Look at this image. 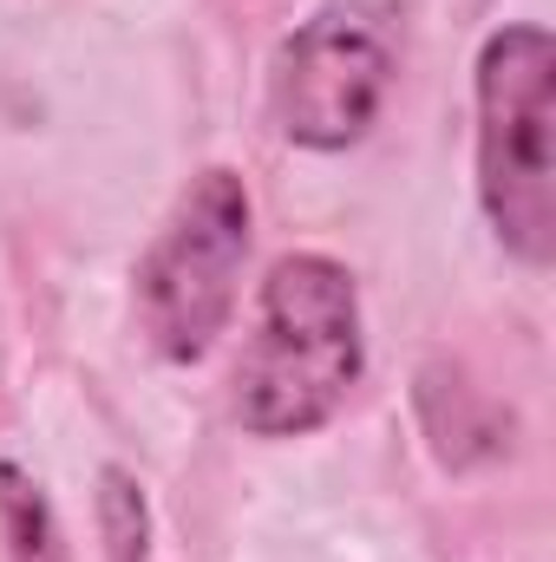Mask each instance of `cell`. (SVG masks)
Listing matches in <instances>:
<instances>
[{"instance_id":"obj_3","label":"cell","mask_w":556,"mask_h":562,"mask_svg":"<svg viewBox=\"0 0 556 562\" xmlns=\"http://www.w3.org/2000/svg\"><path fill=\"white\" fill-rule=\"evenodd\" d=\"M243 262H249V190L236 170L210 164L203 177H190L170 223L138 262L144 340L177 367L203 360L236 314Z\"/></svg>"},{"instance_id":"obj_5","label":"cell","mask_w":556,"mask_h":562,"mask_svg":"<svg viewBox=\"0 0 556 562\" xmlns=\"http://www.w3.org/2000/svg\"><path fill=\"white\" fill-rule=\"evenodd\" d=\"M0 530H7V562H73L59 543L53 504L40 497V484L0 458Z\"/></svg>"},{"instance_id":"obj_4","label":"cell","mask_w":556,"mask_h":562,"mask_svg":"<svg viewBox=\"0 0 556 562\" xmlns=\"http://www.w3.org/2000/svg\"><path fill=\"white\" fill-rule=\"evenodd\" d=\"M400 72V7L334 0L294 26L269 72V112L301 150H347L374 132L387 86Z\"/></svg>"},{"instance_id":"obj_6","label":"cell","mask_w":556,"mask_h":562,"mask_svg":"<svg viewBox=\"0 0 556 562\" xmlns=\"http://www.w3.org/2000/svg\"><path fill=\"white\" fill-rule=\"evenodd\" d=\"M99 537L112 562H151V504L125 464L99 471Z\"/></svg>"},{"instance_id":"obj_1","label":"cell","mask_w":556,"mask_h":562,"mask_svg":"<svg viewBox=\"0 0 556 562\" xmlns=\"http://www.w3.org/2000/svg\"><path fill=\"white\" fill-rule=\"evenodd\" d=\"M360 380V294L327 256H281L236 367V419L256 438H301Z\"/></svg>"},{"instance_id":"obj_2","label":"cell","mask_w":556,"mask_h":562,"mask_svg":"<svg viewBox=\"0 0 556 562\" xmlns=\"http://www.w3.org/2000/svg\"><path fill=\"white\" fill-rule=\"evenodd\" d=\"M478 203L524 269L556 256V40L504 26L478 53Z\"/></svg>"}]
</instances>
